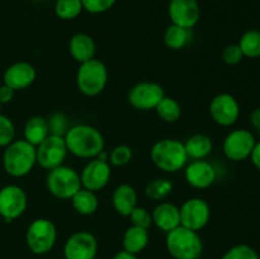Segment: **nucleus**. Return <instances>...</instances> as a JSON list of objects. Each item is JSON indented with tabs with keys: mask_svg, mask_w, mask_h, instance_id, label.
I'll return each mask as SVG.
<instances>
[{
	"mask_svg": "<svg viewBox=\"0 0 260 259\" xmlns=\"http://www.w3.org/2000/svg\"><path fill=\"white\" fill-rule=\"evenodd\" d=\"M68 151L81 159H95L104 150L103 135L89 124L70 127L63 136Z\"/></svg>",
	"mask_w": 260,
	"mask_h": 259,
	"instance_id": "obj_1",
	"label": "nucleus"
},
{
	"mask_svg": "<svg viewBox=\"0 0 260 259\" xmlns=\"http://www.w3.org/2000/svg\"><path fill=\"white\" fill-rule=\"evenodd\" d=\"M37 164L36 146L25 140H14L5 147L3 154V167L4 170L14 178L27 175Z\"/></svg>",
	"mask_w": 260,
	"mask_h": 259,
	"instance_id": "obj_2",
	"label": "nucleus"
},
{
	"mask_svg": "<svg viewBox=\"0 0 260 259\" xmlns=\"http://www.w3.org/2000/svg\"><path fill=\"white\" fill-rule=\"evenodd\" d=\"M150 156L160 170L167 173L179 172L189 159L184 144L175 139H162L155 142L150 151Z\"/></svg>",
	"mask_w": 260,
	"mask_h": 259,
	"instance_id": "obj_3",
	"label": "nucleus"
},
{
	"mask_svg": "<svg viewBox=\"0 0 260 259\" xmlns=\"http://www.w3.org/2000/svg\"><path fill=\"white\" fill-rule=\"evenodd\" d=\"M165 245L174 259H200L203 253V241L198 231L182 225L167 233Z\"/></svg>",
	"mask_w": 260,
	"mask_h": 259,
	"instance_id": "obj_4",
	"label": "nucleus"
},
{
	"mask_svg": "<svg viewBox=\"0 0 260 259\" xmlns=\"http://www.w3.org/2000/svg\"><path fill=\"white\" fill-rule=\"evenodd\" d=\"M108 81L107 66L98 58H91L80 63L76 75L78 88L84 95L96 96L104 90Z\"/></svg>",
	"mask_w": 260,
	"mask_h": 259,
	"instance_id": "obj_5",
	"label": "nucleus"
},
{
	"mask_svg": "<svg viewBox=\"0 0 260 259\" xmlns=\"http://www.w3.org/2000/svg\"><path fill=\"white\" fill-rule=\"evenodd\" d=\"M46 185L51 195L56 198L71 200V197L81 188L80 175L73 168L62 164L55 169L48 170Z\"/></svg>",
	"mask_w": 260,
	"mask_h": 259,
	"instance_id": "obj_6",
	"label": "nucleus"
},
{
	"mask_svg": "<svg viewBox=\"0 0 260 259\" xmlns=\"http://www.w3.org/2000/svg\"><path fill=\"white\" fill-rule=\"evenodd\" d=\"M57 240V229L48 218H36L28 226L25 241L33 254L43 255L52 250Z\"/></svg>",
	"mask_w": 260,
	"mask_h": 259,
	"instance_id": "obj_7",
	"label": "nucleus"
},
{
	"mask_svg": "<svg viewBox=\"0 0 260 259\" xmlns=\"http://www.w3.org/2000/svg\"><path fill=\"white\" fill-rule=\"evenodd\" d=\"M68 146L63 136L58 135H48L37 147V163L41 168L46 170L55 169L63 164L68 156Z\"/></svg>",
	"mask_w": 260,
	"mask_h": 259,
	"instance_id": "obj_8",
	"label": "nucleus"
},
{
	"mask_svg": "<svg viewBox=\"0 0 260 259\" xmlns=\"http://www.w3.org/2000/svg\"><path fill=\"white\" fill-rule=\"evenodd\" d=\"M255 144L256 140L253 132L246 128H238L225 137L222 151L231 161H243L250 156Z\"/></svg>",
	"mask_w": 260,
	"mask_h": 259,
	"instance_id": "obj_9",
	"label": "nucleus"
},
{
	"mask_svg": "<svg viewBox=\"0 0 260 259\" xmlns=\"http://www.w3.org/2000/svg\"><path fill=\"white\" fill-rule=\"evenodd\" d=\"M27 193L19 185L8 184L0 189V216L7 222L20 217L27 210Z\"/></svg>",
	"mask_w": 260,
	"mask_h": 259,
	"instance_id": "obj_10",
	"label": "nucleus"
},
{
	"mask_svg": "<svg viewBox=\"0 0 260 259\" xmlns=\"http://www.w3.org/2000/svg\"><path fill=\"white\" fill-rule=\"evenodd\" d=\"M165 96L162 86L152 81H141L131 88L128 93V103L137 111H151L156 108Z\"/></svg>",
	"mask_w": 260,
	"mask_h": 259,
	"instance_id": "obj_11",
	"label": "nucleus"
},
{
	"mask_svg": "<svg viewBox=\"0 0 260 259\" xmlns=\"http://www.w3.org/2000/svg\"><path fill=\"white\" fill-rule=\"evenodd\" d=\"M180 225L190 230L200 231L211 218L210 205L203 198L193 197L185 201L179 208Z\"/></svg>",
	"mask_w": 260,
	"mask_h": 259,
	"instance_id": "obj_12",
	"label": "nucleus"
},
{
	"mask_svg": "<svg viewBox=\"0 0 260 259\" xmlns=\"http://www.w3.org/2000/svg\"><path fill=\"white\" fill-rule=\"evenodd\" d=\"M98 241L89 231H78L69 236L63 245L65 259H95Z\"/></svg>",
	"mask_w": 260,
	"mask_h": 259,
	"instance_id": "obj_13",
	"label": "nucleus"
},
{
	"mask_svg": "<svg viewBox=\"0 0 260 259\" xmlns=\"http://www.w3.org/2000/svg\"><path fill=\"white\" fill-rule=\"evenodd\" d=\"M210 114L213 121L220 126H233L240 116L238 99L229 93L217 94L210 103Z\"/></svg>",
	"mask_w": 260,
	"mask_h": 259,
	"instance_id": "obj_14",
	"label": "nucleus"
},
{
	"mask_svg": "<svg viewBox=\"0 0 260 259\" xmlns=\"http://www.w3.org/2000/svg\"><path fill=\"white\" fill-rule=\"evenodd\" d=\"M172 24L192 29L201 17V8L197 0H170L168 8Z\"/></svg>",
	"mask_w": 260,
	"mask_h": 259,
	"instance_id": "obj_15",
	"label": "nucleus"
},
{
	"mask_svg": "<svg viewBox=\"0 0 260 259\" xmlns=\"http://www.w3.org/2000/svg\"><path fill=\"white\" fill-rule=\"evenodd\" d=\"M111 174L112 172L108 161H102L95 157L90 160L81 170V188H85L91 192H98L108 184Z\"/></svg>",
	"mask_w": 260,
	"mask_h": 259,
	"instance_id": "obj_16",
	"label": "nucleus"
},
{
	"mask_svg": "<svg viewBox=\"0 0 260 259\" xmlns=\"http://www.w3.org/2000/svg\"><path fill=\"white\" fill-rule=\"evenodd\" d=\"M216 170L206 160H193L185 167L184 178L189 185L197 189H206L216 182Z\"/></svg>",
	"mask_w": 260,
	"mask_h": 259,
	"instance_id": "obj_17",
	"label": "nucleus"
},
{
	"mask_svg": "<svg viewBox=\"0 0 260 259\" xmlns=\"http://www.w3.org/2000/svg\"><path fill=\"white\" fill-rule=\"evenodd\" d=\"M36 75L37 73H36L33 65L25 62V61H19V62L10 65L5 70L4 75H3V81L5 85L10 86L14 91L23 90L32 85L33 81L36 80Z\"/></svg>",
	"mask_w": 260,
	"mask_h": 259,
	"instance_id": "obj_18",
	"label": "nucleus"
},
{
	"mask_svg": "<svg viewBox=\"0 0 260 259\" xmlns=\"http://www.w3.org/2000/svg\"><path fill=\"white\" fill-rule=\"evenodd\" d=\"M151 217L152 223L165 233L180 226L179 207L170 202H160L151 212Z\"/></svg>",
	"mask_w": 260,
	"mask_h": 259,
	"instance_id": "obj_19",
	"label": "nucleus"
},
{
	"mask_svg": "<svg viewBox=\"0 0 260 259\" xmlns=\"http://www.w3.org/2000/svg\"><path fill=\"white\" fill-rule=\"evenodd\" d=\"M112 203L117 213L128 217L132 211L137 207L136 189L129 184L118 185L112 195Z\"/></svg>",
	"mask_w": 260,
	"mask_h": 259,
	"instance_id": "obj_20",
	"label": "nucleus"
},
{
	"mask_svg": "<svg viewBox=\"0 0 260 259\" xmlns=\"http://www.w3.org/2000/svg\"><path fill=\"white\" fill-rule=\"evenodd\" d=\"M69 51L73 58L78 62L83 63L85 61L94 58L95 55V42L86 33H76L70 38Z\"/></svg>",
	"mask_w": 260,
	"mask_h": 259,
	"instance_id": "obj_21",
	"label": "nucleus"
},
{
	"mask_svg": "<svg viewBox=\"0 0 260 259\" xmlns=\"http://www.w3.org/2000/svg\"><path fill=\"white\" fill-rule=\"evenodd\" d=\"M150 240L149 230L139 228V226H129L123 235V250L137 255L147 246Z\"/></svg>",
	"mask_w": 260,
	"mask_h": 259,
	"instance_id": "obj_22",
	"label": "nucleus"
},
{
	"mask_svg": "<svg viewBox=\"0 0 260 259\" xmlns=\"http://www.w3.org/2000/svg\"><path fill=\"white\" fill-rule=\"evenodd\" d=\"M24 140L37 147L50 135L48 121L42 116L30 117L24 126Z\"/></svg>",
	"mask_w": 260,
	"mask_h": 259,
	"instance_id": "obj_23",
	"label": "nucleus"
},
{
	"mask_svg": "<svg viewBox=\"0 0 260 259\" xmlns=\"http://www.w3.org/2000/svg\"><path fill=\"white\" fill-rule=\"evenodd\" d=\"M184 147L188 157L193 160H203L212 152L213 142L207 135L197 134L185 141Z\"/></svg>",
	"mask_w": 260,
	"mask_h": 259,
	"instance_id": "obj_24",
	"label": "nucleus"
},
{
	"mask_svg": "<svg viewBox=\"0 0 260 259\" xmlns=\"http://www.w3.org/2000/svg\"><path fill=\"white\" fill-rule=\"evenodd\" d=\"M71 205H73L74 210L78 213L84 216H89L93 215L98 210L99 201L95 192H91V190L85 189V188H80L71 197Z\"/></svg>",
	"mask_w": 260,
	"mask_h": 259,
	"instance_id": "obj_25",
	"label": "nucleus"
},
{
	"mask_svg": "<svg viewBox=\"0 0 260 259\" xmlns=\"http://www.w3.org/2000/svg\"><path fill=\"white\" fill-rule=\"evenodd\" d=\"M190 37H192L190 29L179 27V25L170 24L165 29L164 43L170 50H182L188 45Z\"/></svg>",
	"mask_w": 260,
	"mask_h": 259,
	"instance_id": "obj_26",
	"label": "nucleus"
},
{
	"mask_svg": "<svg viewBox=\"0 0 260 259\" xmlns=\"http://www.w3.org/2000/svg\"><path fill=\"white\" fill-rule=\"evenodd\" d=\"M244 53V57L259 58L260 57V30L249 29L243 33L238 43Z\"/></svg>",
	"mask_w": 260,
	"mask_h": 259,
	"instance_id": "obj_27",
	"label": "nucleus"
},
{
	"mask_svg": "<svg viewBox=\"0 0 260 259\" xmlns=\"http://www.w3.org/2000/svg\"><path fill=\"white\" fill-rule=\"evenodd\" d=\"M155 111H156L157 116L162 121L169 122V123L177 122L180 118V116H182V107H180V104L174 98H170V96H164L156 106Z\"/></svg>",
	"mask_w": 260,
	"mask_h": 259,
	"instance_id": "obj_28",
	"label": "nucleus"
},
{
	"mask_svg": "<svg viewBox=\"0 0 260 259\" xmlns=\"http://www.w3.org/2000/svg\"><path fill=\"white\" fill-rule=\"evenodd\" d=\"M173 192V182L168 178H156L147 184L145 195L152 201H162Z\"/></svg>",
	"mask_w": 260,
	"mask_h": 259,
	"instance_id": "obj_29",
	"label": "nucleus"
},
{
	"mask_svg": "<svg viewBox=\"0 0 260 259\" xmlns=\"http://www.w3.org/2000/svg\"><path fill=\"white\" fill-rule=\"evenodd\" d=\"M84 10L81 0H56L55 14L62 20L75 19Z\"/></svg>",
	"mask_w": 260,
	"mask_h": 259,
	"instance_id": "obj_30",
	"label": "nucleus"
},
{
	"mask_svg": "<svg viewBox=\"0 0 260 259\" xmlns=\"http://www.w3.org/2000/svg\"><path fill=\"white\" fill-rule=\"evenodd\" d=\"M221 259H260L258 251L246 244H238L229 249Z\"/></svg>",
	"mask_w": 260,
	"mask_h": 259,
	"instance_id": "obj_31",
	"label": "nucleus"
},
{
	"mask_svg": "<svg viewBox=\"0 0 260 259\" xmlns=\"http://www.w3.org/2000/svg\"><path fill=\"white\" fill-rule=\"evenodd\" d=\"M15 127L9 117L0 113V147H7L14 141Z\"/></svg>",
	"mask_w": 260,
	"mask_h": 259,
	"instance_id": "obj_32",
	"label": "nucleus"
},
{
	"mask_svg": "<svg viewBox=\"0 0 260 259\" xmlns=\"http://www.w3.org/2000/svg\"><path fill=\"white\" fill-rule=\"evenodd\" d=\"M132 159V149L128 145H118L109 154V161L114 167H123Z\"/></svg>",
	"mask_w": 260,
	"mask_h": 259,
	"instance_id": "obj_33",
	"label": "nucleus"
},
{
	"mask_svg": "<svg viewBox=\"0 0 260 259\" xmlns=\"http://www.w3.org/2000/svg\"><path fill=\"white\" fill-rule=\"evenodd\" d=\"M128 217L129 220H131L132 225L139 226V228H142V229H146V230H149L150 226L152 225L151 213L144 207H139V206H137V207L132 211L131 215H129Z\"/></svg>",
	"mask_w": 260,
	"mask_h": 259,
	"instance_id": "obj_34",
	"label": "nucleus"
},
{
	"mask_svg": "<svg viewBox=\"0 0 260 259\" xmlns=\"http://www.w3.org/2000/svg\"><path fill=\"white\" fill-rule=\"evenodd\" d=\"M221 58H222L226 65L235 66L241 62V60L244 58V53L238 43H233V45H229L223 48L222 53H221Z\"/></svg>",
	"mask_w": 260,
	"mask_h": 259,
	"instance_id": "obj_35",
	"label": "nucleus"
},
{
	"mask_svg": "<svg viewBox=\"0 0 260 259\" xmlns=\"http://www.w3.org/2000/svg\"><path fill=\"white\" fill-rule=\"evenodd\" d=\"M117 0H81L83 8L91 14H101L111 9Z\"/></svg>",
	"mask_w": 260,
	"mask_h": 259,
	"instance_id": "obj_36",
	"label": "nucleus"
},
{
	"mask_svg": "<svg viewBox=\"0 0 260 259\" xmlns=\"http://www.w3.org/2000/svg\"><path fill=\"white\" fill-rule=\"evenodd\" d=\"M48 127H50V135H58L65 136L68 132V121L62 113H55L48 119Z\"/></svg>",
	"mask_w": 260,
	"mask_h": 259,
	"instance_id": "obj_37",
	"label": "nucleus"
},
{
	"mask_svg": "<svg viewBox=\"0 0 260 259\" xmlns=\"http://www.w3.org/2000/svg\"><path fill=\"white\" fill-rule=\"evenodd\" d=\"M13 96H14V90H13L10 86L5 85V84L3 83V85H0V103H9L13 99Z\"/></svg>",
	"mask_w": 260,
	"mask_h": 259,
	"instance_id": "obj_38",
	"label": "nucleus"
},
{
	"mask_svg": "<svg viewBox=\"0 0 260 259\" xmlns=\"http://www.w3.org/2000/svg\"><path fill=\"white\" fill-rule=\"evenodd\" d=\"M249 157H250L254 167H255L258 170H260V141H256L255 146H254L253 151H251L250 156Z\"/></svg>",
	"mask_w": 260,
	"mask_h": 259,
	"instance_id": "obj_39",
	"label": "nucleus"
},
{
	"mask_svg": "<svg viewBox=\"0 0 260 259\" xmlns=\"http://www.w3.org/2000/svg\"><path fill=\"white\" fill-rule=\"evenodd\" d=\"M250 123L254 128L259 130L260 131V107L254 109L250 113Z\"/></svg>",
	"mask_w": 260,
	"mask_h": 259,
	"instance_id": "obj_40",
	"label": "nucleus"
},
{
	"mask_svg": "<svg viewBox=\"0 0 260 259\" xmlns=\"http://www.w3.org/2000/svg\"><path fill=\"white\" fill-rule=\"evenodd\" d=\"M113 259H139V258H137V255H135V254L128 253V251L126 250H121L113 256Z\"/></svg>",
	"mask_w": 260,
	"mask_h": 259,
	"instance_id": "obj_41",
	"label": "nucleus"
},
{
	"mask_svg": "<svg viewBox=\"0 0 260 259\" xmlns=\"http://www.w3.org/2000/svg\"><path fill=\"white\" fill-rule=\"evenodd\" d=\"M2 106H3V104H2V103H0V111H2Z\"/></svg>",
	"mask_w": 260,
	"mask_h": 259,
	"instance_id": "obj_42",
	"label": "nucleus"
}]
</instances>
